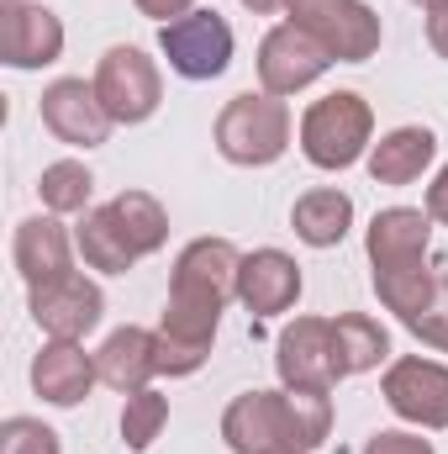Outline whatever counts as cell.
Listing matches in <instances>:
<instances>
[{"label": "cell", "instance_id": "484cf974", "mask_svg": "<svg viewBox=\"0 0 448 454\" xmlns=\"http://www.w3.org/2000/svg\"><path fill=\"white\" fill-rule=\"evenodd\" d=\"M164 423H169V396L153 391V386H143V391H132L127 407H121V444L132 454L153 450V439L164 434Z\"/></svg>", "mask_w": 448, "mask_h": 454}, {"label": "cell", "instance_id": "603a6c76", "mask_svg": "<svg viewBox=\"0 0 448 454\" xmlns=\"http://www.w3.org/2000/svg\"><path fill=\"white\" fill-rule=\"evenodd\" d=\"M317 43L333 53V64H364V59H375V48H380V11L364 5V0H353Z\"/></svg>", "mask_w": 448, "mask_h": 454}, {"label": "cell", "instance_id": "44dd1931", "mask_svg": "<svg viewBox=\"0 0 448 454\" xmlns=\"http://www.w3.org/2000/svg\"><path fill=\"white\" fill-rule=\"evenodd\" d=\"M74 248H80L85 264L101 270V275H127V270L137 264V254H132V243L121 238L112 207H90V212H80V223H74Z\"/></svg>", "mask_w": 448, "mask_h": 454}, {"label": "cell", "instance_id": "5b68a950", "mask_svg": "<svg viewBox=\"0 0 448 454\" xmlns=\"http://www.w3.org/2000/svg\"><path fill=\"white\" fill-rule=\"evenodd\" d=\"M90 85H96V96H101V106H106V116L116 127H143L148 116L164 106V74L132 43H116V48L101 53Z\"/></svg>", "mask_w": 448, "mask_h": 454}, {"label": "cell", "instance_id": "2e32d148", "mask_svg": "<svg viewBox=\"0 0 448 454\" xmlns=\"http://www.w3.org/2000/svg\"><path fill=\"white\" fill-rule=\"evenodd\" d=\"M96 380H101L96 354H85L80 343L48 339L42 354L32 359V391H37L48 407H80V402L96 391Z\"/></svg>", "mask_w": 448, "mask_h": 454}, {"label": "cell", "instance_id": "d590c367", "mask_svg": "<svg viewBox=\"0 0 448 454\" xmlns=\"http://www.w3.org/2000/svg\"><path fill=\"white\" fill-rule=\"evenodd\" d=\"M412 5H422V11H438V5H448V0H412Z\"/></svg>", "mask_w": 448, "mask_h": 454}, {"label": "cell", "instance_id": "1f68e13d", "mask_svg": "<svg viewBox=\"0 0 448 454\" xmlns=\"http://www.w3.org/2000/svg\"><path fill=\"white\" fill-rule=\"evenodd\" d=\"M132 5H137V16H148V21H158V27L196 11V0H132Z\"/></svg>", "mask_w": 448, "mask_h": 454}, {"label": "cell", "instance_id": "d6a6232c", "mask_svg": "<svg viewBox=\"0 0 448 454\" xmlns=\"http://www.w3.org/2000/svg\"><path fill=\"white\" fill-rule=\"evenodd\" d=\"M428 217L448 227V164L433 175V185H428Z\"/></svg>", "mask_w": 448, "mask_h": 454}, {"label": "cell", "instance_id": "ac0fdd59", "mask_svg": "<svg viewBox=\"0 0 448 454\" xmlns=\"http://www.w3.org/2000/svg\"><path fill=\"white\" fill-rule=\"evenodd\" d=\"M433 159H438V137H433V127H390L375 148H369V175H375V185H412V180H422L428 169H433Z\"/></svg>", "mask_w": 448, "mask_h": 454}, {"label": "cell", "instance_id": "4dcf8cb0", "mask_svg": "<svg viewBox=\"0 0 448 454\" xmlns=\"http://www.w3.org/2000/svg\"><path fill=\"white\" fill-rule=\"evenodd\" d=\"M364 454H438L433 450V439H422V434H406V428H380Z\"/></svg>", "mask_w": 448, "mask_h": 454}, {"label": "cell", "instance_id": "5bb4252c", "mask_svg": "<svg viewBox=\"0 0 448 454\" xmlns=\"http://www.w3.org/2000/svg\"><path fill=\"white\" fill-rule=\"evenodd\" d=\"M433 248V217L428 207H385L364 227V254L375 270H406L422 264Z\"/></svg>", "mask_w": 448, "mask_h": 454}, {"label": "cell", "instance_id": "30bf717a", "mask_svg": "<svg viewBox=\"0 0 448 454\" xmlns=\"http://www.w3.org/2000/svg\"><path fill=\"white\" fill-rule=\"evenodd\" d=\"M27 307H32V323L58 343H80L106 317V296L85 275H64L53 286H32L27 291Z\"/></svg>", "mask_w": 448, "mask_h": 454}, {"label": "cell", "instance_id": "52a82bcc", "mask_svg": "<svg viewBox=\"0 0 448 454\" xmlns=\"http://www.w3.org/2000/svg\"><path fill=\"white\" fill-rule=\"evenodd\" d=\"M328 69H333V53H328L306 27H296V21L269 27L264 43H259V90H269V96H280V101L312 90Z\"/></svg>", "mask_w": 448, "mask_h": 454}, {"label": "cell", "instance_id": "836d02e7", "mask_svg": "<svg viewBox=\"0 0 448 454\" xmlns=\"http://www.w3.org/2000/svg\"><path fill=\"white\" fill-rule=\"evenodd\" d=\"M428 48H433V53L448 64V5L428 11Z\"/></svg>", "mask_w": 448, "mask_h": 454}, {"label": "cell", "instance_id": "83f0119b", "mask_svg": "<svg viewBox=\"0 0 448 454\" xmlns=\"http://www.w3.org/2000/svg\"><path fill=\"white\" fill-rule=\"evenodd\" d=\"M417 339L428 343V348H438L448 354V275H438V286H433V296H428V307L406 323Z\"/></svg>", "mask_w": 448, "mask_h": 454}, {"label": "cell", "instance_id": "ffe728a7", "mask_svg": "<svg viewBox=\"0 0 448 454\" xmlns=\"http://www.w3.org/2000/svg\"><path fill=\"white\" fill-rule=\"evenodd\" d=\"M385 359H390V333H385L375 317H364V312H337L333 317V370H337V380L364 375V370H375V364H385Z\"/></svg>", "mask_w": 448, "mask_h": 454}, {"label": "cell", "instance_id": "6da1fadb", "mask_svg": "<svg viewBox=\"0 0 448 454\" xmlns=\"http://www.w3.org/2000/svg\"><path fill=\"white\" fill-rule=\"evenodd\" d=\"M333 434L328 391H243L222 412V439L232 454H312Z\"/></svg>", "mask_w": 448, "mask_h": 454}, {"label": "cell", "instance_id": "9c48e42d", "mask_svg": "<svg viewBox=\"0 0 448 454\" xmlns=\"http://www.w3.org/2000/svg\"><path fill=\"white\" fill-rule=\"evenodd\" d=\"M274 370L285 391H333V317H296L274 339Z\"/></svg>", "mask_w": 448, "mask_h": 454}, {"label": "cell", "instance_id": "cb8c5ba5", "mask_svg": "<svg viewBox=\"0 0 448 454\" xmlns=\"http://www.w3.org/2000/svg\"><path fill=\"white\" fill-rule=\"evenodd\" d=\"M37 196L48 207V217H74V212H90V196H96V175L90 164L80 159H58L37 175Z\"/></svg>", "mask_w": 448, "mask_h": 454}, {"label": "cell", "instance_id": "277c9868", "mask_svg": "<svg viewBox=\"0 0 448 454\" xmlns=\"http://www.w3.org/2000/svg\"><path fill=\"white\" fill-rule=\"evenodd\" d=\"M237 270H243V248H237L232 238H196V243H185L180 259H174L169 301L222 317L227 301H237Z\"/></svg>", "mask_w": 448, "mask_h": 454}, {"label": "cell", "instance_id": "8fae6325", "mask_svg": "<svg viewBox=\"0 0 448 454\" xmlns=\"http://www.w3.org/2000/svg\"><path fill=\"white\" fill-rule=\"evenodd\" d=\"M64 59V21L37 0H5L0 11V64L32 74Z\"/></svg>", "mask_w": 448, "mask_h": 454}, {"label": "cell", "instance_id": "7402d4cb", "mask_svg": "<svg viewBox=\"0 0 448 454\" xmlns=\"http://www.w3.org/2000/svg\"><path fill=\"white\" fill-rule=\"evenodd\" d=\"M106 207H112L116 227H121V238L132 243L137 259H148V254H158V248L169 243V212L158 207V196H148V191H121Z\"/></svg>", "mask_w": 448, "mask_h": 454}, {"label": "cell", "instance_id": "3957f363", "mask_svg": "<svg viewBox=\"0 0 448 454\" xmlns=\"http://www.w3.org/2000/svg\"><path fill=\"white\" fill-rule=\"evenodd\" d=\"M375 148V112L359 90H333L301 116V153L317 169H353Z\"/></svg>", "mask_w": 448, "mask_h": 454}, {"label": "cell", "instance_id": "7c38bea8", "mask_svg": "<svg viewBox=\"0 0 448 454\" xmlns=\"http://www.w3.org/2000/svg\"><path fill=\"white\" fill-rule=\"evenodd\" d=\"M37 116H42V127L58 143L85 148V153L101 148L116 127L112 116H106V106H101V96H96V85H85V80H53V85H42Z\"/></svg>", "mask_w": 448, "mask_h": 454}, {"label": "cell", "instance_id": "f1b7e54d", "mask_svg": "<svg viewBox=\"0 0 448 454\" xmlns=\"http://www.w3.org/2000/svg\"><path fill=\"white\" fill-rule=\"evenodd\" d=\"M206 359H212V348H196V343H180V339H169V333H158V375L180 380V375H196Z\"/></svg>", "mask_w": 448, "mask_h": 454}, {"label": "cell", "instance_id": "d4e9b609", "mask_svg": "<svg viewBox=\"0 0 448 454\" xmlns=\"http://www.w3.org/2000/svg\"><path fill=\"white\" fill-rule=\"evenodd\" d=\"M433 286H438V270H428V259H422V264H406V270H375V296H380V307L396 312L401 323H412V317L428 307Z\"/></svg>", "mask_w": 448, "mask_h": 454}, {"label": "cell", "instance_id": "e0dca14e", "mask_svg": "<svg viewBox=\"0 0 448 454\" xmlns=\"http://www.w3.org/2000/svg\"><path fill=\"white\" fill-rule=\"evenodd\" d=\"M96 370H101V386H112L121 396L143 391L158 375V333L153 328H116L96 348Z\"/></svg>", "mask_w": 448, "mask_h": 454}, {"label": "cell", "instance_id": "9a60e30c", "mask_svg": "<svg viewBox=\"0 0 448 454\" xmlns=\"http://www.w3.org/2000/svg\"><path fill=\"white\" fill-rule=\"evenodd\" d=\"M11 259H16V275L27 280V291L53 286L64 275H74V238L64 232L58 217H27V223H16Z\"/></svg>", "mask_w": 448, "mask_h": 454}, {"label": "cell", "instance_id": "e575fe53", "mask_svg": "<svg viewBox=\"0 0 448 454\" xmlns=\"http://www.w3.org/2000/svg\"><path fill=\"white\" fill-rule=\"evenodd\" d=\"M243 5H248V11H253V16H269V11H280V5H285V0H243Z\"/></svg>", "mask_w": 448, "mask_h": 454}, {"label": "cell", "instance_id": "ba28073f", "mask_svg": "<svg viewBox=\"0 0 448 454\" xmlns=\"http://www.w3.org/2000/svg\"><path fill=\"white\" fill-rule=\"evenodd\" d=\"M380 396L412 428H428V434L448 428V364H438V359H422V354L390 359L385 380H380Z\"/></svg>", "mask_w": 448, "mask_h": 454}, {"label": "cell", "instance_id": "7a4b0ae2", "mask_svg": "<svg viewBox=\"0 0 448 454\" xmlns=\"http://www.w3.org/2000/svg\"><path fill=\"white\" fill-rule=\"evenodd\" d=\"M290 132H296V121H290V106L280 96L243 90L217 112V153L237 169H264V164L285 159Z\"/></svg>", "mask_w": 448, "mask_h": 454}, {"label": "cell", "instance_id": "f546056e", "mask_svg": "<svg viewBox=\"0 0 448 454\" xmlns=\"http://www.w3.org/2000/svg\"><path fill=\"white\" fill-rule=\"evenodd\" d=\"M348 5H353V0H285V16H290L296 27H306L312 37H322Z\"/></svg>", "mask_w": 448, "mask_h": 454}, {"label": "cell", "instance_id": "d6986e66", "mask_svg": "<svg viewBox=\"0 0 448 454\" xmlns=\"http://www.w3.org/2000/svg\"><path fill=\"white\" fill-rule=\"evenodd\" d=\"M290 227L306 248H337L353 227V196L337 191V185H317L306 196H296L290 207Z\"/></svg>", "mask_w": 448, "mask_h": 454}, {"label": "cell", "instance_id": "4316f807", "mask_svg": "<svg viewBox=\"0 0 448 454\" xmlns=\"http://www.w3.org/2000/svg\"><path fill=\"white\" fill-rule=\"evenodd\" d=\"M0 454H64V439L42 418H5L0 423Z\"/></svg>", "mask_w": 448, "mask_h": 454}, {"label": "cell", "instance_id": "4fadbf2b", "mask_svg": "<svg viewBox=\"0 0 448 454\" xmlns=\"http://www.w3.org/2000/svg\"><path fill=\"white\" fill-rule=\"evenodd\" d=\"M237 301L253 317H280L301 301V264L285 248H253L237 270Z\"/></svg>", "mask_w": 448, "mask_h": 454}, {"label": "cell", "instance_id": "8992f818", "mask_svg": "<svg viewBox=\"0 0 448 454\" xmlns=\"http://www.w3.org/2000/svg\"><path fill=\"white\" fill-rule=\"evenodd\" d=\"M232 48H237L232 27H227L222 11H212V5H196L190 16L158 27V53L169 59V69L180 80H217V74H227Z\"/></svg>", "mask_w": 448, "mask_h": 454}]
</instances>
